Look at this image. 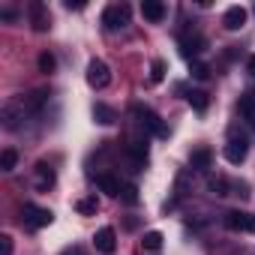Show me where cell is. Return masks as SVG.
Returning <instances> with one entry per match:
<instances>
[{"label":"cell","instance_id":"obj_1","mask_svg":"<svg viewBox=\"0 0 255 255\" xmlns=\"http://www.w3.org/2000/svg\"><path fill=\"white\" fill-rule=\"evenodd\" d=\"M42 102H45V90H36L30 96H12V99H6L3 111H0V120H3L6 129H18L30 114H36L42 108Z\"/></svg>","mask_w":255,"mask_h":255},{"label":"cell","instance_id":"obj_2","mask_svg":"<svg viewBox=\"0 0 255 255\" xmlns=\"http://www.w3.org/2000/svg\"><path fill=\"white\" fill-rule=\"evenodd\" d=\"M132 117H135V123L141 126V132H144V135H147V132H150V135H159V138H165V135H168L162 117H159L153 108H147V105L135 102V105H132Z\"/></svg>","mask_w":255,"mask_h":255},{"label":"cell","instance_id":"obj_3","mask_svg":"<svg viewBox=\"0 0 255 255\" xmlns=\"http://www.w3.org/2000/svg\"><path fill=\"white\" fill-rule=\"evenodd\" d=\"M129 6H126V3H111L105 12H102V24H105V30H123L126 24H129Z\"/></svg>","mask_w":255,"mask_h":255},{"label":"cell","instance_id":"obj_4","mask_svg":"<svg viewBox=\"0 0 255 255\" xmlns=\"http://www.w3.org/2000/svg\"><path fill=\"white\" fill-rule=\"evenodd\" d=\"M201 51H204V36H201L198 30H183V33H180V54L195 63V57H198Z\"/></svg>","mask_w":255,"mask_h":255},{"label":"cell","instance_id":"obj_5","mask_svg":"<svg viewBox=\"0 0 255 255\" xmlns=\"http://www.w3.org/2000/svg\"><path fill=\"white\" fill-rule=\"evenodd\" d=\"M225 159L231 162V165H240L243 159H246V153H249V144H246V138L243 135H237L234 129L228 132V144H225Z\"/></svg>","mask_w":255,"mask_h":255},{"label":"cell","instance_id":"obj_6","mask_svg":"<svg viewBox=\"0 0 255 255\" xmlns=\"http://www.w3.org/2000/svg\"><path fill=\"white\" fill-rule=\"evenodd\" d=\"M87 84L93 90H105L111 84V69L102 63V60H90L87 63Z\"/></svg>","mask_w":255,"mask_h":255},{"label":"cell","instance_id":"obj_7","mask_svg":"<svg viewBox=\"0 0 255 255\" xmlns=\"http://www.w3.org/2000/svg\"><path fill=\"white\" fill-rule=\"evenodd\" d=\"M222 222H225V228H231V231H246V234H255V213L228 210Z\"/></svg>","mask_w":255,"mask_h":255},{"label":"cell","instance_id":"obj_8","mask_svg":"<svg viewBox=\"0 0 255 255\" xmlns=\"http://www.w3.org/2000/svg\"><path fill=\"white\" fill-rule=\"evenodd\" d=\"M21 216H24V225L27 228H45V225H51V210L48 207H36V204H24V210H21Z\"/></svg>","mask_w":255,"mask_h":255},{"label":"cell","instance_id":"obj_9","mask_svg":"<svg viewBox=\"0 0 255 255\" xmlns=\"http://www.w3.org/2000/svg\"><path fill=\"white\" fill-rule=\"evenodd\" d=\"M27 15H30V24H33V30L45 33V30L51 27V15H48V6H45V3H39V0H33V3L27 6Z\"/></svg>","mask_w":255,"mask_h":255},{"label":"cell","instance_id":"obj_10","mask_svg":"<svg viewBox=\"0 0 255 255\" xmlns=\"http://www.w3.org/2000/svg\"><path fill=\"white\" fill-rule=\"evenodd\" d=\"M93 246L99 249V252H105V255H111L114 252V246H117V234H114V228H99L96 234H93Z\"/></svg>","mask_w":255,"mask_h":255},{"label":"cell","instance_id":"obj_11","mask_svg":"<svg viewBox=\"0 0 255 255\" xmlns=\"http://www.w3.org/2000/svg\"><path fill=\"white\" fill-rule=\"evenodd\" d=\"M222 24H225V30H240L246 24V9L243 6H228L225 15H222Z\"/></svg>","mask_w":255,"mask_h":255},{"label":"cell","instance_id":"obj_12","mask_svg":"<svg viewBox=\"0 0 255 255\" xmlns=\"http://www.w3.org/2000/svg\"><path fill=\"white\" fill-rule=\"evenodd\" d=\"M141 15L156 24V21L165 18V3H159V0H144V3H141Z\"/></svg>","mask_w":255,"mask_h":255},{"label":"cell","instance_id":"obj_13","mask_svg":"<svg viewBox=\"0 0 255 255\" xmlns=\"http://www.w3.org/2000/svg\"><path fill=\"white\" fill-rule=\"evenodd\" d=\"M210 159H213V153H210L207 147H198V150L189 156V168H192V171H207V168H210Z\"/></svg>","mask_w":255,"mask_h":255},{"label":"cell","instance_id":"obj_14","mask_svg":"<svg viewBox=\"0 0 255 255\" xmlns=\"http://www.w3.org/2000/svg\"><path fill=\"white\" fill-rule=\"evenodd\" d=\"M240 114H243V120L255 129V96L252 93H243L240 96Z\"/></svg>","mask_w":255,"mask_h":255},{"label":"cell","instance_id":"obj_15","mask_svg":"<svg viewBox=\"0 0 255 255\" xmlns=\"http://www.w3.org/2000/svg\"><path fill=\"white\" fill-rule=\"evenodd\" d=\"M93 120L102 123V126H111V123L117 120V114H114V108H108L105 102H96V105H93Z\"/></svg>","mask_w":255,"mask_h":255},{"label":"cell","instance_id":"obj_16","mask_svg":"<svg viewBox=\"0 0 255 255\" xmlns=\"http://www.w3.org/2000/svg\"><path fill=\"white\" fill-rule=\"evenodd\" d=\"M96 183H99V189H102L105 195H120V189H123V186H120V180H117L114 174H99V177H96Z\"/></svg>","mask_w":255,"mask_h":255},{"label":"cell","instance_id":"obj_17","mask_svg":"<svg viewBox=\"0 0 255 255\" xmlns=\"http://www.w3.org/2000/svg\"><path fill=\"white\" fill-rule=\"evenodd\" d=\"M51 183H54V171H51L45 162H39V165H36V186H39V189H48Z\"/></svg>","mask_w":255,"mask_h":255},{"label":"cell","instance_id":"obj_18","mask_svg":"<svg viewBox=\"0 0 255 255\" xmlns=\"http://www.w3.org/2000/svg\"><path fill=\"white\" fill-rule=\"evenodd\" d=\"M234 183L228 180V177H222V174H216V177H210V189H213V195H228V189H231Z\"/></svg>","mask_w":255,"mask_h":255},{"label":"cell","instance_id":"obj_19","mask_svg":"<svg viewBox=\"0 0 255 255\" xmlns=\"http://www.w3.org/2000/svg\"><path fill=\"white\" fill-rule=\"evenodd\" d=\"M18 165V153L12 150V147H6L3 153H0V168H3V171H12Z\"/></svg>","mask_w":255,"mask_h":255},{"label":"cell","instance_id":"obj_20","mask_svg":"<svg viewBox=\"0 0 255 255\" xmlns=\"http://www.w3.org/2000/svg\"><path fill=\"white\" fill-rule=\"evenodd\" d=\"M186 99H189V105H192L195 111H207V93H204V90H192Z\"/></svg>","mask_w":255,"mask_h":255},{"label":"cell","instance_id":"obj_21","mask_svg":"<svg viewBox=\"0 0 255 255\" xmlns=\"http://www.w3.org/2000/svg\"><path fill=\"white\" fill-rule=\"evenodd\" d=\"M96 207H99V201H96V195H87V198H81V201L75 204V210H78V213H84V216H90V213H96Z\"/></svg>","mask_w":255,"mask_h":255},{"label":"cell","instance_id":"obj_22","mask_svg":"<svg viewBox=\"0 0 255 255\" xmlns=\"http://www.w3.org/2000/svg\"><path fill=\"white\" fill-rule=\"evenodd\" d=\"M141 243H144V249H147V252H156V249L162 246V234H159V231H147Z\"/></svg>","mask_w":255,"mask_h":255},{"label":"cell","instance_id":"obj_23","mask_svg":"<svg viewBox=\"0 0 255 255\" xmlns=\"http://www.w3.org/2000/svg\"><path fill=\"white\" fill-rule=\"evenodd\" d=\"M162 78H165V60H153V63H150V81L159 84Z\"/></svg>","mask_w":255,"mask_h":255},{"label":"cell","instance_id":"obj_24","mask_svg":"<svg viewBox=\"0 0 255 255\" xmlns=\"http://www.w3.org/2000/svg\"><path fill=\"white\" fill-rule=\"evenodd\" d=\"M120 198H123L126 204H138V189H135L132 183H126V186L120 189Z\"/></svg>","mask_w":255,"mask_h":255},{"label":"cell","instance_id":"obj_25","mask_svg":"<svg viewBox=\"0 0 255 255\" xmlns=\"http://www.w3.org/2000/svg\"><path fill=\"white\" fill-rule=\"evenodd\" d=\"M189 72H192V78H198V81H204V78L210 75V66H207V63H201V60H195V63L189 66Z\"/></svg>","mask_w":255,"mask_h":255},{"label":"cell","instance_id":"obj_26","mask_svg":"<svg viewBox=\"0 0 255 255\" xmlns=\"http://www.w3.org/2000/svg\"><path fill=\"white\" fill-rule=\"evenodd\" d=\"M54 63H57V60H54V54H48V51H45V54H39V69H42V72H54Z\"/></svg>","mask_w":255,"mask_h":255},{"label":"cell","instance_id":"obj_27","mask_svg":"<svg viewBox=\"0 0 255 255\" xmlns=\"http://www.w3.org/2000/svg\"><path fill=\"white\" fill-rule=\"evenodd\" d=\"M0 243H3V255H12V237H9V234L0 237Z\"/></svg>","mask_w":255,"mask_h":255},{"label":"cell","instance_id":"obj_28","mask_svg":"<svg viewBox=\"0 0 255 255\" xmlns=\"http://www.w3.org/2000/svg\"><path fill=\"white\" fill-rule=\"evenodd\" d=\"M84 0H66V9H81Z\"/></svg>","mask_w":255,"mask_h":255},{"label":"cell","instance_id":"obj_29","mask_svg":"<svg viewBox=\"0 0 255 255\" xmlns=\"http://www.w3.org/2000/svg\"><path fill=\"white\" fill-rule=\"evenodd\" d=\"M63 255H81V249H78V246H72V249H66Z\"/></svg>","mask_w":255,"mask_h":255},{"label":"cell","instance_id":"obj_30","mask_svg":"<svg viewBox=\"0 0 255 255\" xmlns=\"http://www.w3.org/2000/svg\"><path fill=\"white\" fill-rule=\"evenodd\" d=\"M249 72H252V78H255V57H249Z\"/></svg>","mask_w":255,"mask_h":255}]
</instances>
